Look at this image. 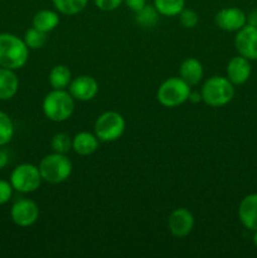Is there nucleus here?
<instances>
[{"instance_id": "obj_19", "label": "nucleus", "mask_w": 257, "mask_h": 258, "mask_svg": "<svg viewBox=\"0 0 257 258\" xmlns=\"http://www.w3.org/2000/svg\"><path fill=\"white\" fill-rule=\"evenodd\" d=\"M72 81V73L67 66L58 64L49 73V83L53 90H66Z\"/></svg>"}, {"instance_id": "obj_27", "label": "nucleus", "mask_w": 257, "mask_h": 258, "mask_svg": "<svg viewBox=\"0 0 257 258\" xmlns=\"http://www.w3.org/2000/svg\"><path fill=\"white\" fill-rule=\"evenodd\" d=\"M13 190L14 189H13L10 181L2 180L0 179V206H3V204L8 203L10 201V198L13 196Z\"/></svg>"}, {"instance_id": "obj_2", "label": "nucleus", "mask_w": 257, "mask_h": 258, "mask_svg": "<svg viewBox=\"0 0 257 258\" xmlns=\"http://www.w3.org/2000/svg\"><path fill=\"white\" fill-rule=\"evenodd\" d=\"M45 117L54 122L68 120L75 111V98L66 90H53L43 100Z\"/></svg>"}, {"instance_id": "obj_6", "label": "nucleus", "mask_w": 257, "mask_h": 258, "mask_svg": "<svg viewBox=\"0 0 257 258\" xmlns=\"http://www.w3.org/2000/svg\"><path fill=\"white\" fill-rule=\"evenodd\" d=\"M126 122L122 115L116 111H106L95 122V135L100 141H116L125 133Z\"/></svg>"}, {"instance_id": "obj_32", "label": "nucleus", "mask_w": 257, "mask_h": 258, "mask_svg": "<svg viewBox=\"0 0 257 258\" xmlns=\"http://www.w3.org/2000/svg\"><path fill=\"white\" fill-rule=\"evenodd\" d=\"M247 22H248V24L257 27V10H254V12H252L249 14V17L247 18Z\"/></svg>"}, {"instance_id": "obj_24", "label": "nucleus", "mask_w": 257, "mask_h": 258, "mask_svg": "<svg viewBox=\"0 0 257 258\" xmlns=\"http://www.w3.org/2000/svg\"><path fill=\"white\" fill-rule=\"evenodd\" d=\"M13 136H14V123L8 113L0 111V146L9 144Z\"/></svg>"}, {"instance_id": "obj_23", "label": "nucleus", "mask_w": 257, "mask_h": 258, "mask_svg": "<svg viewBox=\"0 0 257 258\" xmlns=\"http://www.w3.org/2000/svg\"><path fill=\"white\" fill-rule=\"evenodd\" d=\"M23 40H24L28 48H30V49H38V48H42L45 44V42H47V33L42 32V30L37 29L34 27L29 28L25 32Z\"/></svg>"}, {"instance_id": "obj_13", "label": "nucleus", "mask_w": 257, "mask_h": 258, "mask_svg": "<svg viewBox=\"0 0 257 258\" xmlns=\"http://www.w3.org/2000/svg\"><path fill=\"white\" fill-rule=\"evenodd\" d=\"M238 218L244 228L257 231V193L248 194L242 199L238 207Z\"/></svg>"}, {"instance_id": "obj_20", "label": "nucleus", "mask_w": 257, "mask_h": 258, "mask_svg": "<svg viewBox=\"0 0 257 258\" xmlns=\"http://www.w3.org/2000/svg\"><path fill=\"white\" fill-rule=\"evenodd\" d=\"M154 7L159 14L165 17H175L180 14L185 7V0H154Z\"/></svg>"}, {"instance_id": "obj_16", "label": "nucleus", "mask_w": 257, "mask_h": 258, "mask_svg": "<svg viewBox=\"0 0 257 258\" xmlns=\"http://www.w3.org/2000/svg\"><path fill=\"white\" fill-rule=\"evenodd\" d=\"M98 138L95 134L81 131L72 139V149L81 156H87L98 149Z\"/></svg>"}, {"instance_id": "obj_14", "label": "nucleus", "mask_w": 257, "mask_h": 258, "mask_svg": "<svg viewBox=\"0 0 257 258\" xmlns=\"http://www.w3.org/2000/svg\"><path fill=\"white\" fill-rule=\"evenodd\" d=\"M251 76V63L249 59L237 55L228 62L227 66V78L234 86H239L246 83Z\"/></svg>"}, {"instance_id": "obj_15", "label": "nucleus", "mask_w": 257, "mask_h": 258, "mask_svg": "<svg viewBox=\"0 0 257 258\" xmlns=\"http://www.w3.org/2000/svg\"><path fill=\"white\" fill-rule=\"evenodd\" d=\"M19 88V80L14 70L0 67V100L8 101L14 97Z\"/></svg>"}, {"instance_id": "obj_3", "label": "nucleus", "mask_w": 257, "mask_h": 258, "mask_svg": "<svg viewBox=\"0 0 257 258\" xmlns=\"http://www.w3.org/2000/svg\"><path fill=\"white\" fill-rule=\"evenodd\" d=\"M202 101L211 107H222L234 97V85L227 77L213 76L208 78L201 91Z\"/></svg>"}, {"instance_id": "obj_30", "label": "nucleus", "mask_w": 257, "mask_h": 258, "mask_svg": "<svg viewBox=\"0 0 257 258\" xmlns=\"http://www.w3.org/2000/svg\"><path fill=\"white\" fill-rule=\"evenodd\" d=\"M8 161H9V158H8V154L5 153L4 150H0V170L4 169L7 166Z\"/></svg>"}, {"instance_id": "obj_4", "label": "nucleus", "mask_w": 257, "mask_h": 258, "mask_svg": "<svg viewBox=\"0 0 257 258\" xmlns=\"http://www.w3.org/2000/svg\"><path fill=\"white\" fill-rule=\"evenodd\" d=\"M38 168L43 180L50 184H58L70 178L73 166L72 161L66 156V154L53 153L44 156Z\"/></svg>"}, {"instance_id": "obj_8", "label": "nucleus", "mask_w": 257, "mask_h": 258, "mask_svg": "<svg viewBox=\"0 0 257 258\" xmlns=\"http://www.w3.org/2000/svg\"><path fill=\"white\" fill-rule=\"evenodd\" d=\"M234 47L239 55L249 60L257 59V27L246 24L237 32Z\"/></svg>"}, {"instance_id": "obj_26", "label": "nucleus", "mask_w": 257, "mask_h": 258, "mask_svg": "<svg viewBox=\"0 0 257 258\" xmlns=\"http://www.w3.org/2000/svg\"><path fill=\"white\" fill-rule=\"evenodd\" d=\"M179 18H180V23L184 28H188V29H191V28L196 27L199 22V15L197 14V12L191 9H183L179 14Z\"/></svg>"}, {"instance_id": "obj_17", "label": "nucleus", "mask_w": 257, "mask_h": 258, "mask_svg": "<svg viewBox=\"0 0 257 258\" xmlns=\"http://www.w3.org/2000/svg\"><path fill=\"white\" fill-rule=\"evenodd\" d=\"M179 73H180L181 80L185 81L189 86H196L203 78V66L197 58H186L181 63L180 68H179Z\"/></svg>"}, {"instance_id": "obj_18", "label": "nucleus", "mask_w": 257, "mask_h": 258, "mask_svg": "<svg viewBox=\"0 0 257 258\" xmlns=\"http://www.w3.org/2000/svg\"><path fill=\"white\" fill-rule=\"evenodd\" d=\"M59 23V17L55 12L49 9L39 10L37 14L33 17V27L42 32L48 33L52 32Z\"/></svg>"}, {"instance_id": "obj_11", "label": "nucleus", "mask_w": 257, "mask_h": 258, "mask_svg": "<svg viewBox=\"0 0 257 258\" xmlns=\"http://www.w3.org/2000/svg\"><path fill=\"white\" fill-rule=\"evenodd\" d=\"M168 227L174 237L183 238L194 228V217L186 208H178L171 212L168 219Z\"/></svg>"}, {"instance_id": "obj_29", "label": "nucleus", "mask_w": 257, "mask_h": 258, "mask_svg": "<svg viewBox=\"0 0 257 258\" xmlns=\"http://www.w3.org/2000/svg\"><path fill=\"white\" fill-rule=\"evenodd\" d=\"M125 4L127 5V8L133 12H139L140 9H143L146 5V0H123Z\"/></svg>"}, {"instance_id": "obj_33", "label": "nucleus", "mask_w": 257, "mask_h": 258, "mask_svg": "<svg viewBox=\"0 0 257 258\" xmlns=\"http://www.w3.org/2000/svg\"><path fill=\"white\" fill-rule=\"evenodd\" d=\"M253 243H254V246H256V248H257V231H254V236H253Z\"/></svg>"}, {"instance_id": "obj_10", "label": "nucleus", "mask_w": 257, "mask_h": 258, "mask_svg": "<svg viewBox=\"0 0 257 258\" xmlns=\"http://www.w3.org/2000/svg\"><path fill=\"white\" fill-rule=\"evenodd\" d=\"M216 24L226 32H238L247 24V15L238 8H223L216 14Z\"/></svg>"}, {"instance_id": "obj_22", "label": "nucleus", "mask_w": 257, "mask_h": 258, "mask_svg": "<svg viewBox=\"0 0 257 258\" xmlns=\"http://www.w3.org/2000/svg\"><path fill=\"white\" fill-rule=\"evenodd\" d=\"M53 5L59 13L66 15H76L87 7L88 0H52Z\"/></svg>"}, {"instance_id": "obj_31", "label": "nucleus", "mask_w": 257, "mask_h": 258, "mask_svg": "<svg viewBox=\"0 0 257 258\" xmlns=\"http://www.w3.org/2000/svg\"><path fill=\"white\" fill-rule=\"evenodd\" d=\"M188 100L190 101V102L197 103V102H199V101H202V95L199 92H191L190 91V95H189Z\"/></svg>"}, {"instance_id": "obj_12", "label": "nucleus", "mask_w": 257, "mask_h": 258, "mask_svg": "<svg viewBox=\"0 0 257 258\" xmlns=\"http://www.w3.org/2000/svg\"><path fill=\"white\" fill-rule=\"evenodd\" d=\"M70 93L75 100L78 101H91L98 93V83L91 76H78L75 80L71 81Z\"/></svg>"}, {"instance_id": "obj_1", "label": "nucleus", "mask_w": 257, "mask_h": 258, "mask_svg": "<svg viewBox=\"0 0 257 258\" xmlns=\"http://www.w3.org/2000/svg\"><path fill=\"white\" fill-rule=\"evenodd\" d=\"M29 57V48L15 34H0V67L9 70H19L24 67Z\"/></svg>"}, {"instance_id": "obj_25", "label": "nucleus", "mask_w": 257, "mask_h": 258, "mask_svg": "<svg viewBox=\"0 0 257 258\" xmlns=\"http://www.w3.org/2000/svg\"><path fill=\"white\" fill-rule=\"evenodd\" d=\"M52 149L54 153L67 154L72 149V139L65 133H58L52 139Z\"/></svg>"}, {"instance_id": "obj_28", "label": "nucleus", "mask_w": 257, "mask_h": 258, "mask_svg": "<svg viewBox=\"0 0 257 258\" xmlns=\"http://www.w3.org/2000/svg\"><path fill=\"white\" fill-rule=\"evenodd\" d=\"M95 5L100 10L103 12H112L116 10L121 4H122L123 0H93Z\"/></svg>"}, {"instance_id": "obj_5", "label": "nucleus", "mask_w": 257, "mask_h": 258, "mask_svg": "<svg viewBox=\"0 0 257 258\" xmlns=\"http://www.w3.org/2000/svg\"><path fill=\"white\" fill-rule=\"evenodd\" d=\"M189 95L190 86L180 77H171L161 83L156 98L165 107H176L188 101Z\"/></svg>"}, {"instance_id": "obj_7", "label": "nucleus", "mask_w": 257, "mask_h": 258, "mask_svg": "<svg viewBox=\"0 0 257 258\" xmlns=\"http://www.w3.org/2000/svg\"><path fill=\"white\" fill-rule=\"evenodd\" d=\"M42 180L39 168L29 163L20 164L10 174V184L13 189L19 193L35 191L42 184Z\"/></svg>"}, {"instance_id": "obj_21", "label": "nucleus", "mask_w": 257, "mask_h": 258, "mask_svg": "<svg viewBox=\"0 0 257 258\" xmlns=\"http://www.w3.org/2000/svg\"><path fill=\"white\" fill-rule=\"evenodd\" d=\"M159 20V12L154 5L146 4L143 9L136 12L135 22L143 28H153Z\"/></svg>"}, {"instance_id": "obj_9", "label": "nucleus", "mask_w": 257, "mask_h": 258, "mask_svg": "<svg viewBox=\"0 0 257 258\" xmlns=\"http://www.w3.org/2000/svg\"><path fill=\"white\" fill-rule=\"evenodd\" d=\"M10 217L17 226L30 227L38 221L39 208L37 203L30 199H19L13 204Z\"/></svg>"}]
</instances>
